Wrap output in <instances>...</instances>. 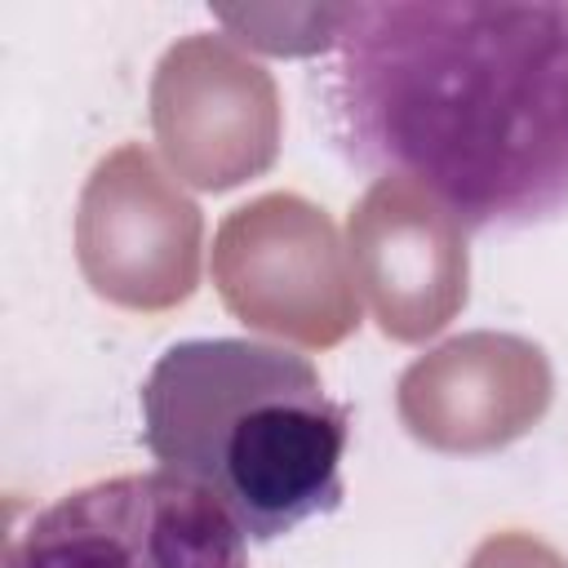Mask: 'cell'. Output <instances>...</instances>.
Here are the masks:
<instances>
[{"mask_svg":"<svg viewBox=\"0 0 568 568\" xmlns=\"http://www.w3.org/2000/svg\"><path fill=\"white\" fill-rule=\"evenodd\" d=\"M346 435V404L284 346L195 337L142 382V439L160 470L209 493L253 541L342 506Z\"/></svg>","mask_w":568,"mask_h":568,"instance_id":"2","label":"cell"},{"mask_svg":"<svg viewBox=\"0 0 568 568\" xmlns=\"http://www.w3.org/2000/svg\"><path fill=\"white\" fill-rule=\"evenodd\" d=\"M4 568H248L240 524L195 484L146 470L111 475L36 510L4 546Z\"/></svg>","mask_w":568,"mask_h":568,"instance_id":"3","label":"cell"},{"mask_svg":"<svg viewBox=\"0 0 568 568\" xmlns=\"http://www.w3.org/2000/svg\"><path fill=\"white\" fill-rule=\"evenodd\" d=\"M333 111L351 160L466 226L550 222L568 213V0L346 4Z\"/></svg>","mask_w":568,"mask_h":568,"instance_id":"1","label":"cell"},{"mask_svg":"<svg viewBox=\"0 0 568 568\" xmlns=\"http://www.w3.org/2000/svg\"><path fill=\"white\" fill-rule=\"evenodd\" d=\"M151 129L178 178L231 191L275 164L284 106L271 71L231 36L195 31L169 44L151 75Z\"/></svg>","mask_w":568,"mask_h":568,"instance_id":"6","label":"cell"},{"mask_svg":"<svg viewBox=\"0 0 568 568\" xmlns=\"http://www.w3.org/2000/svg\"><path fill=\"white\" fill-rule=\"evenodd\" d=\"M346 240L355 284L390 342H426L466 306V226L413 178H377L351 209Z\"/></svg>","mask_w":568,"mask_h":568,"instance_id":"7","label":"cell"},{"mask_svg":"<svg viewBox=\"0 0 568 568\" xmlns=\"http://www.w3.org/2000/svg\"><path fill=\"white\" fill-rule=\"evenodd\" d=\"M200 204L138 142L102 155L75 209V262L124 311H173L200 284Z\"/></svg>","mask_w":568,"mask_h":568,"instance_id":"5","label":"cell"},{"mask_svg":"<svg viewBox=\"0 0 568 568\" xmlns=\"http://www.w3.org/2000/svg\"><path fill=\"white\" fill-rule=\"evenodd\" d=\"M213 284L240 324L311 351H328L359 328L355 275L337 226L293 191L257 195L222 217Z\"/></svg>","mask_w":568,"mask_h":568,"instance_id":"4","label":"cell"},{"mask_svg":"<svg viewBox=\"0 0 568 568\" xmlns=\"http://www.w3.org/2000/svg\"><path fill=\"white\" fill-rule=\"evenodd\" d=\"M555 377L537 342L515 333H462L404 368L395 408L404 430L457 457L524 439L550 408Z\"/></svg>","mask_w":568,"mask_h":568,"instance_id":"8","label":"cell"},{"mask_svg":"<svg viewBox=\"0 0 568 568\" xmlns=\"http://www.w3.org/2000/svg\"><path fill=\"white\" fill-rule=\"evenodd\" d=\"M466 568H568V559H564L550 541L510 528V532L484 537V541L475 546V555H470Z\"/></svg>","mask_w":568,"mask_h":568,"instance_id":"9","label":"cell"}]
</instances>
